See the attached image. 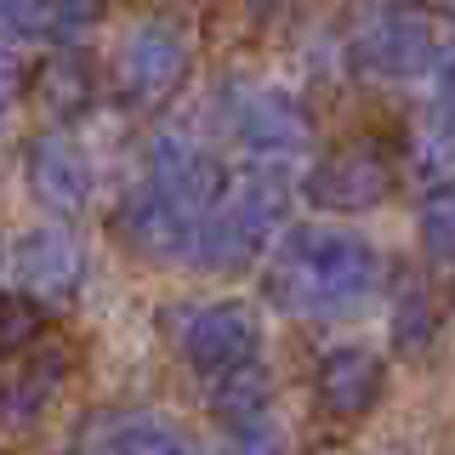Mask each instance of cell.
Segmentation results:
<instances>
[{
    "label": "cell",
    "mask_w": 455,
    "mask_h": 455,
    "mask_svg": "<svg viewBox=\"0 0 455 455\" xmlns=\"http://www.w3.org/2000/svg\"><path fill=\"white\" fill-rule=\"evenodd\" d=\"M381 256L347 228H291L267 262V296L291 319H341L376 296Z\"/></svg>",
    "instance_id": "cell-1"
},
{
    "label": "cell",
    "mask_w": 455,
    "mask_h": 455,
    "mask_svg": "<svg viewBox=\"0 0 455 455\" xmlns=\"http://www.w3.org/2000/svg\"><path fill=\"white\" fill-rule=\"evenodd\" d=\"M284 217H291V182H284V171L274 160H256L245 177L217 199V211L199 222L194 262L199 267H217V274L251 267L256 256L279 239Z\"/></svg>",
    "instance_id": "cell-2"
},
{
    "label": "cell",
    "mask_w": 455,
    "mask_h": 455,
    "mask_svg": "<svg viewBox=\"0 0 455 455\" xmlns=\"http://www.w3.org/2000/svg\"><path fill=\"white\" fill-rule=\"evenodd\" d=\"M393 182H398V165L387 142L353 137L307 171V199L319 211H336V217H359V211H376L393 194Z\"/></svg>",
    "instance_id": "cell-3"
},
{
    "label": "cell",
    "mask_w": 455,
    "mask_h": 455,
    "mask_svg": "<svg viewBox=\"0 0 455 455\" xmlns=\"http://www.w3.org/2000/svg\"><path fill=\"white\" fill-rule=\"evenodd\" d=\"M433 57V23L410 0H376L353 35V68L364 80H416Z\"/></svg>",
    "instance_id": "cell-4"
},
{
    "label": "cell",
    "mask_w": 455,
    "mask_h": 455,
    "mask_svg": "<svg viewBox=\"0 0 455 455\" xmlns=\"http://www.w3.org/2000/svg\"><path fill=\"white\" fill-rule=\"evenodd\" d=\"M256 347H262V324H256V307L239 302V296L205 302V307L182 313V324H177V359L199 370V376H222V370L251 364Z\"/></svg>",
    "instance_id": "cell-5"
},
{
    "label": "cell",
    "mask_w": 455,
    "mask_h": 455,
    "mask_svg": "<svg viewBox=\"0 0 455 455\" xmlns=\"http://www.w3.org/2000/svg\"><path fill=\"white\" fill-rule=\"evenodd\" d=\"M188 75V35L171 18H142L125 28L120 52H114V85L125 103H154Z\"/></svg>",
    "instance_id": "cell-6"
},
{
    "label": "cell",
    "mask_w": 455,
    "mask_h": 455,
    "mask_svg": "<svg viewBox=\"0 0 455 455\" xmlns=\"http://www.w3.org/2000/svg\"><path fill=\"white\" fill-rule=\"evenodd\" d=\"M6 267L18 279L23 296L46 307H68L80 296V279H85V256L75 245V234L57 222H40V228H23L18 239L6 245Z\"/></svg>",
    "instance_id": "cell-7"
},
{
    "label": "cell",
    "mask_w": 455,
    "mask_h": 455,
    "mask_svg": "<svg viewBox=\"0 0 455 455\" xmlns=\"http://www.w3.org/2000/svg\"><path fill=\"white\" fill-rule=\"evenodd\" d=\"M148 182L194 222H205L211 211H217V199L228 194V177H222L217 154H211L205 142L182 137V132H160L148 142Z\"/></svg>",
    "instance_id": "cell-8"
},
{
    "label": "cell",
    "mask_w": 455,
    "mask_h": 455,
    "mask_svg": "<svg viewBox=\"0 0 455 455\" xmlns=\"http://www.w3.org/2000/svg\"><path fill=\"white\" fill-rule=\"evenodd\" d=\"M381 393H387V364L376 347L341 341L313 364V398L331 421H364L381 404Z\"/></svg>",
    "instance_id": "cell-9"
},
{
    "label": "cell",
    "mask_w": 455,
    "mask_h": 455,
    "mask_svg": "<svg viewBox=\"0 0 455 455\" xmlns=\"http://www.w3.org/2000/svg\"><path fill=\"white\" fill-rule=\"evenodd\" d=\"M114 228H120V239L137 256H154V262H182V256H194V234H199V222L182 217V211L171 205V199L154 188L148 177H142L137 188L120 199V217H114Z\"/></svg>",
    "instance_id": "cell-10"
},
{
    "label": "cell",
    "mask_w": 455,
    "mask_h": 455,
    "mask_svg": "<svg viewBox=\"0 0 455 455\" xmlns=\"http://www.w3.org/2000/svg\"><path fill=\"white\" fill-rule=\"evenodd\" d=\"M307 108L296 103L291 92H279V85H262V92H251L245 103L234 108V137L239 148L251 154V160H274L284 165L291 154L307 148Z\"/></svg>",
    "instance_id": "cell-11"
},
{
    "label": "cell",
    "mask_w": 455,
    "mask_h": 455,
    "mask_svg": "<svg viewBox=\"0 0 455 455\" xmlns=\"http://www.w3.org/2000/svg\"><path fill=\"white\" fill-rule=\"evenodd\" d=\"M28 194L52 211V217H80L92 205V160L68 142L63 132H46L28 142V160H23Z\"/></svg>",
    "instance_id": "cell-12"
},
{
    "label": "cell",
    "mask_w": 455,
    "mask_h": 455,
    "mask_svg": "<svg viewBox=\"0 0 455 455\" xmlns=\"http://www.w3.org/2000/svg\"><path fill=\"white\" fill-rule=\"evenodd\" d=\"M85 455H194V450L160 410H114V416L92 421Z\"/></svg>",
    "instance_id": "cell-13"
},
{
    "label": "cell",
    "mask_w": 455,
    "mask_h": 455,
    "mask_svg": "<svg viewBox=\"0 0 455 455\" xmlns=\"http://www.w3.org/2000/svg\"><path fill=\"white\" fill-rule=\"evenodd\" d=\"M63 381H68V359H63V353H57V347L35 353V359L6 381V393H0V421H35V416H46L52 398L63 393Z\"/></svg>",
    "instance_id": "cell-14"
},
{
    "label": "cell",
    "mask_w": 455,
    "mask_h": 455,
    "mask_svg": "<svg viewBox=\"0 0 455 455\" xmlns=\"http://www.w3.org/2000/svg\"><path fill=\"white\" fill-rule=\"evenodd\" d=\"M211 410L222 416V427H251V421H267L274 410V376L262 364H239V370H222L217 387H211Z\"/></svg>",
    "instance_id": "cell-15"
},
{
    "label": "cell",
    "mask_w": 455,
    "mask_h": 455,
    "mask_svg": "<svg viewBox=\"0 0 455 455\" xmlns=\"http://www.w3.org/2000/svg\"><path fill=\"white\" fill-rule=\"evenodd\" d=\"M97 97V80H92V63H85L80 52H63L46 63V75H40V108L52 114V120H75V114L92 108Z\"/></svg>",
    "instance_id": "cell-16"
},
{
    "label": "cell",
    "mask_w": 455,
    "mask_h": 455,
    "mask_svg": "<svg viewBox=\"0 0 455 455\" xmlns=\"http://www.w3.org/2000/svg\"><path fill=\"white\" fill-rule=\"evenodd\" d=\"M416 228H421V251L433 256V262L455 267V177H444L433 194L421 199Z\"/></svg>",
    "instance_id": "cell-17"
},
{
    "label": "cell",
    "mask_w": 455,
    "mask_h": 455,
    "mask_svg": "<svg viewBox=\"0 0 455 455\" xmlns=\"http://www.w3.org/2000/svg\"><path fill=\"white\" fill-rule=\"evenodd\" d=\"M40 302L23 291H0V353H23L40 341Z\"/></svg>",
    "instance_id": "cell-18"
},
{
    "label": "cell",
    "mask_w": 455,
    "mask_h": 455,
    "mask_svg": "<svg viewBox=\"0 0 455 455\" xmlns=\"http://www.w3.org/2000/svg\"><path fill=\"white\" fill-rule=\"evenodd\" d=\"M433 324H438V313H433V302H427L421 291H410L404 302H398V313H393V341H398V353H416L433 341Z\"/></svg>",
    "instance_id": "cell-19"
},
{
    "label": "cell",
    "mask_w": 455,
    "mask_h": 455,
    "mask_svg": "<svg viewBox=\"0 0 455 455\" xmlns=\"http://www.w3.org/2000/svg\"><path fill=\"white\" fill-rule=\"evenodd\" d=\"M0 35L12 40L52 35V0H0Z\"/></svg>",
    "instance_id": "cell-20"
},
{
    "label": "cell",
    "mask_w": 455,
    "mask_h": 455,
    "mask_svg": "<svg viewBox=\"0 0 455 455\" xmlns=\"http://www.w3.org/2000/svg\"><path fill=\"white\" fill-rule=\"evenodd\" d=\"M433 132H438V142L455 154V52H444L438 57V68H433Z\"/></svg>",
    "instance_id": "cell-21"
},
{
    "label": "cell",
    "mask_w": 455,
    "mask_h": 455,
    "mask_svg": "<svg viewBox=\"0 0 455 455\" xmlns=\"http://www.w3.org/2000/svg\"><path fill=\"white\" fill-rule=\"evenodd\" d=\"M103 18V0H52V40H80Z\"/></svg>",
    "instance_id": "cell-22"
},
{
    "label": "cell",
    "mask_w": 455,
    "mask_h": 455,
    "mask_svg": "<svg viewBox=\"0 0 455 455\" xmlns=\"http://www.w3.org/2000/svg\"><path fill=\"white\" fill-rule=\"evenodd\" d=\"M228 455H284V438L274 421H251V427H228Z\"/></svg>",
    "instance_id": "cell-23"
},
{
    "label": "cell",
    "mask_w": 455,
    "mask_h": 455,
    "mask_svg": "<svg viewBox=\"0 0 455 455\" xmlns=\"http://www.w3.org/2000/svg\"><path fill=\"white\" fill-rule=\"evenodd\" d=\"M0 267H6V251H0Z\"/></svg>",
    "instance_id": "cell-24"
}]
</instances>
